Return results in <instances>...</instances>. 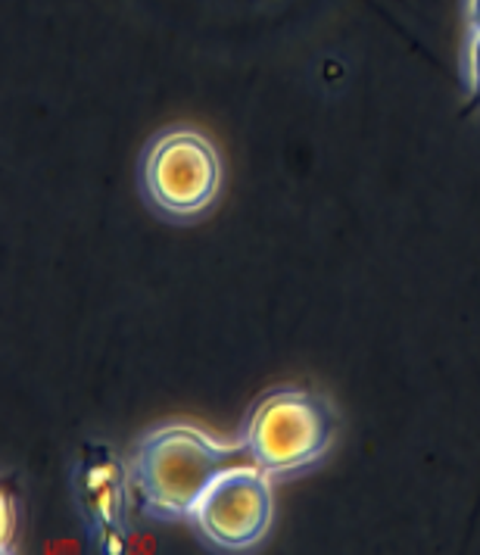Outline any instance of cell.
<instances>
[{
    "instance_id": "7",
    "label": "cell",
    "mask_w": 480,
    "mask_h": 555,
    "mask_svg": "<svg viewBox=\"0 0 480 555\" xmlns=\"http://www.w3.org/2000/svg\"><path fill=\"white\" fill-rule=\"evenodd\" d=\"M468 26L471 31H480V0H468Z\"/></svg>"
},
{
    "instance_id": "6",
    "label": "cell",
    "mask_w": 480,
    "mask_h": 555,
    "mask_svg": "<svg viewBox=\"0 0 480 555\" xmlns=\"http://www.w3.org/2000/svg\"><path fill=\"white\" fill-rule=\"evenodd\" d=\"M465 85L468 94L480 103V31L468 35V48H465Z\"/></svg>"
},
{
    "instance_id": "1",
    "label": "cell",
    "mask_w": 480,
    "mask_h": 555,
    "mask_svg": "<svg viewBox=\"0 0 480 555\" xmlns=\"http://www.w3.org/2000/svg\"><path fill=\"white\" fill-rule=\"evenodd\" d=\"M234 455L237 447H225L184 422L147 430L131 459V487L141 512L156 521L191 518L209 483Z\"/></svg>"
},
{
    "instance_id": "3",
    "label": "cell",
    "mask_w": 480,
    "mask_h": 555,
    "mask_svg": "<svg viewBox=\"0 0 480 555\" xmlns=\"http://www.w3.org/2000/svg\"><path fill=\"white\" fill-rule=\"evenodd\" d=\"M144 191L156 212L197 219L222 191V156L194 128L163 131L144 153Z\"/></svg>"
},
{
    "instance_id": "2",
    "label": "cell",
    "mask_w": 480,
    "mask_h": 555,
    "mask_svg": "<svg viewBox=\"0 0 480 555\" xmlns=\"http://www.w3.org/2000/svg\"><path fill=\"white\" fill-rule=\"evenodd\" d=\"M334 430L337 418L325 397L303 387H272L250 409L241 450L278 478L315 465L330 450Z\"/></svg>"
},
{
    "instance_id": "4",
    "label": "cell",
    "mask_w": 480,
    "mask_h": 555,
    "mask_svg": "<svg viewBox=\"0 0 480 555\" xmlns=\"http://www.w3.org/2000/svg\"><path fill=\"white\" fill-rule=\"evenodd\" d=\"M269 478L272 475H265L259 465H228L191 512V525L209 546L222 553L254 550L269 533L275 515Z\"/></svg>"
},
{
    "instance_id": "5",
    "label": "cell",
    "mask_w": 480,
    "mask_h": 555,
    "mask_svg": "<svg viewBox=\"0 0 480 555\" xmlns=\"http://www.w3.org/2000/svg\"><path fill=\"white\" fill-rule=\"evenodd\" d=\"M131 468L106 443H85L76 468V503L91 543L106 555L126 550Z\"/></svg>"
}]
</instances>
